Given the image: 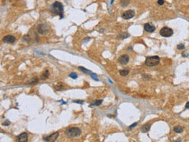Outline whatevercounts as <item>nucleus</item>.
<instances>
[{
	"mask_svg": "<svg viewBox=\"0 0 189 142\" xmlns=\"http://www.w3.org/2000/svg\"><path fill=\"white\" fill-rule=\"evenodd\" d=\"M185 108H187V109H189V102H188L187 104L185 105Z\"/></svg>",
	"mask_w": 189,
	"mask_h": 142,
	"instance_id": "27",
	"label": "nucleus"
},
{
	"mask_svg": "<svg viewBox=\"0 0 189 142\" xmlns=\"http://www.w3.org/2000/svg\"><path fill=\"white\" fill-rule=\"evenodd\" d=\"M38 79H32V81H28V84H37L38 83Z\"/></svg>",
	"mask_w": 189,
	"mask_h": 142,
	"instance_id": "19",
	"label": "nucleus"
},
{
	"mask_svg": "<svg viewBox=\"0 0 189 142\" xmlns=\"http://www.w3.org/2000/svg\"><path fill=\"white\" fill-rule=\"evenodd\" d=\"M81 134V130L77 127H72L66 131V135L69 137H77Z\"/></svg>",
	"mask_w": 189,
	"mask_h": 142,
	"instance_id": "3",
	"label": "nucleus"
},
{
	"mask_svg": "<svg viewBox=\"0 0 189 142\" xmlns=\"http://www.w3.org/2000/svg\"><path fill=\"white\" fill-rule=\"evenodd\" d=\"M144 29L145 31H147V32H153L155 30V27L154 25H152L151 24L146 23V24L144 25Z\"/></svg>",
	"mask_w": 189,
	"mask_h": 142,
	"instance_id": "11",
	"label": "nucleus"
},
{
	"mask_svg": "<svg viewBox=\"0 0 189 142\" xmlns=\"http://www.w3.org/2000/svg\"><path fill=\"white\" fill-rule=\"evenodd\" d=\"M136 13L134 10H126L121 15V17H122V18L125 19V20H128V19H130V18H133V17L135 16Z\"/></svg>",
	"mask_w": 189,
	"mask_h": 142,
	"instance_id": "6",
	"label": "nucleus"
},
{
	"mask_svg": "<svg viewBox=\"0 0 189 142\" xmlns=\"http://www.w3.org/2000/svg\"><path fill=\"white\" fill-rule=\"evenodd\" d=\"M15 40H16V38L14 36H10V35L6 36V37H5L2 39V41L4 43H13L15 42Z\"/></svg>",
	"mask_w": 189,
	"mask_h": 142,
	"instance_id": "10",
	"label": "nucleus"
},
{
	"mask_svg": "<svg viewBox=\"0 0 189 142\" xmlns=\"http://www.w3.org/2000/svg\"><path fill=\"white\" fill-rule=\"evenodd\" d=\"M52 12L56 14H58L60 16V18L61 19L63 17V6L61 2H54L52 5Z\"/></svg>",
	"mask_w": 189,
	"mask_h": 142,
	"instance_id": "1",
	"label": "nucleus"
},
{
	"mask_svg": "<svg viewBox=\"0 0 189 142\" xmlns=\"http://www.w3.org/2000/svg\"><path fill=\"white\" fill-rule=\"evenodd\" d=\"M128 37H129V34H128V33H126V32H122L119 35V37H120L121 39H125Z\"/></svg>",
	"mask_w": 189,
	"mask_h": 142,
	"instance_id": "18",
	"label": "nucleus"
},
{
	"mask_svg": "<svg viewBox=\"0 0 189 142\" xmlns=\"http://www.w3.org/2000/svg\"><path fill=\"white\" fill-rule=\"evenodd\" d=\"M150 129H151V125L150 124H146V125L143 126V127L141 129V131L143 133H147L150 130Z\"/></svg>",
	"mask_w": 189,
	"mask_h": 142,
	"instance_id": "12",
	"label": "nucleus"
},
{
	"mask_svg": "<svg viewBox=\"0 0 189 142\" xmlns=\"http://www.w3.org/2000/svg\"><path fill=\"white\" fill-rule=\"evenodd\" d=\"M28 138V134L26 133H22L17 137V141L19 142H27Z\"/></svg>",
	"mask_w": 189,
	"mask_h": 142,
	"instance_id": "9",
	"label": "nucleus"
},
{
	"mask_svg": "<svg viewBox=\"0 0 189 142\" xmlns=\"http://www.w3.org/2000/svg\"><path fill=\"white\" fill-rule=\"evenodd\" d=\"M158 4L162 6V5L164 4V0H158Z\"/></svg>",
	"mask_w": 189,
	"mask_h": 142,
	"instance_id": "23",
	"label": "nucleus"
},
{
	"mask_svg": "<svg viewBox=\"0 0 189 142\" xmlns=\"http://www.w3.org/2000/svg\"><path fill=\"white\" fill-rule=\"evenodd\" d=\"M173 34V30L169 27H163L160 30V35L164 37H169Z\"/></svg>",
	"mask_w": 189,
	"mask_h": 142,
	"instance_id": "4",
	"label": "nucleus"
},
{
	"mask_svg": "<svg viewBox=\"0 0 189 142\" xmlns=\"http://www.w3.org/2000/svg\"><path fill=\"white\" fill-rule=\"evenodd\" d=\"M160 58L158 56H150L147 57L145 60V65L150 67L158 66L159 64Z\"/></svg>",
	"mask_w": 189,
	"mask_h": 142,
	"instance_id": "2",
	"label": "nucleus"
},
{
	"mask_svg": "<svg viewBox=\"0 0 189 142\" xmlns=\"http://www.w3.org/2000/svg\"><path fill=\"white\" fill-rule=\"evenodd\" d=\"M184 48V45L182 44V43L177 45V49H179V50H183Z\"/></svg>",
	"mask_w": 189,
	"mask_h": 142,
	"instance_id": "22",
	"label": "nucleus"
},
{
	"mask_svg": "<svg viewBox=\"0 0 189 142\" xmlns=\"http://www.w3.org/2000/svg\"><path fill=\"white\" fill-rule=\"evenodd\" d=\"M128 74H129L128 69H121V70H120V74L122 77H125L128 75Z\"/></svg>",
	"mask_w": 189,
	"mask_h": 142,
	"instance_id": "16",
	"label": "nucleus"
},
{
	"mask_svg": "<svg viewBox=\"0 0 189 142\" xmlns=\"http://www.w3.org/2000/svg\"><path fill=\"white\" fill-rule=\"evenodd\" d=\"M129 3H130V0H121V5L123 7L127 6Z\"/></svg>",
	"mask_w": 189,
	"mask_h": 142,
	"instance_id": "17",
	"label": "nucleus"
},
{
	"mask_svg": "<svg viewBox=\"0 0 189 142\" xmlns=\"http://www.w3.org/2000/svg\"><path fill=\"white\" fill-rule=\"evenodd\" d=\"M118 60L121 65H127L129 62V57L128 55H122L120 56Z\"/></svg>",
	"mask_w": 189,
	"mask_h": 142,
	"instance_id": "8",
	"label": "nucleus"
},
{
	"mask_svg": "<svg viewBox=\"0 0 189 142\" xmlns=\"http://www.w3.org/2000/svg\"><path fill=\"white\" fill-rule=\"evenodd\" d=\"M64 88V86L62 84H58V85H56L55 86V89L57 90H61Z\"/></svg>",
	"mask_w": 189,
	"mask_h": 142,
	"instance_id": "21",
	"label": "nucleus"
},
{
	"mask_svg": "<svg viewBox=\"0 0 189 142\" xmlns=\"http://www.w3.org/2000/svg\"><path fill=\"white\" fill-rule=\"evenodd\" d=\"M69 77L72 79H76V78H77V74H75V73H71L70 74H69Z\"/></svg>",
	"mask_w": 189,
	"mask_h": 142,
	"instance_id": "20",
	"label": "nucleus"
},
{
	"mask_svg": "<svg viewBox=\"0 0 189 142\" xmlns=\"http://www.w3.org/2000/svg\"><path fill=\"white\" fill-rule=\"evenodd\" d=\"M48 77H49V71L47 70V69H46V70H45L44 73H43V74H42V75H41V77H40V79H42V80H45V79L47 78Z\"/></svg>",
	"mask_w": 189,
	"mask_h": 142,
	"instance_id": "15",
	"label": "nucleus"
},
{
	"mask_svg": "<svg viewBox=\"0 0 189 142\" xmlns=\"http://www.w3.org/2000/svg\"><path fill=\"white\" fill-rule=\"evenodd\" d=\"M102 103V100H95L93 103L90 104V107H92V106H99Z\"/></svg>",
	"mask_w": 189,
	"mask_h": 142,
	"instance_id": "14",
	"label": "nucleus"
},
{
	"mask_svg": "<svg viewBox=\"0 0 189 142\" xmlns=\"http://www.w3.org/2000/svg\"><path fill=\"white\" fill-rule=\"evenodd\" d=\"M184 130V129L182 126H175L174 128H173V131H174L175 133H182Z\"/></svg>",
	"mask_w": 189,
	"mask_h": 142,
	"instance_id": "13",
	"label": "nucleus"
},
{
	"mask_svg": "<svg viewBox=\"0 0 189 142\" xmlns=\"http://www.w3.org/2000/svg\"><path fill=\"white\" fill-rule=\"evenodd\" d=\"M74 103H79V104H83V101H81V100H74Z\"/></svg>",
	"mask_w": 189,
	"mask_h": 142,
	"instance_id": "26",
	"label": "nucleus"
},
{
	"mask_svg": "<svg viewBox=\"0 0 189 142\" xmlns=\"http://www.w3.org/2000/svg\"><path fill=\"white\" fill-rule=\"evenodd\" d=\"M37 30L38 32L41 35H46L49 32V30H50V28H49L46 25L44 24H41L39 25L37 27Z\"/></svg>",
	"mask_w": 189,
	"mask_h": 142,
	"instance_id": "5",
	"label": "nucleus"
},
{
	"mask_svg": "<svg viewBox=\"0 0 189 142\" xmlns=\"http://www.w3.org/2000/svg\"><path fill=\"white\" fill-rule=\"evenodd\" d=\"M10 122H9V121H6L5 122L2 123V125H3V126H8V125H10Z\"/></svg>",
	"mask_w": 189,
	"mask_h": 142,
	"instance_id": "24",
	"label": "nucleus"
},
{
	"mask_svg": "<svg viewBox=\"0 0 189 142\" xmlns=\"http://www.w3.org/2000/svg\"><path fill=\"white\" fill-rule=\"evenodd\" d=\"M136 125H137V122H136V123H134V124H133V125H131L130 126H129V128H128V129H129V130H131V129H132V128H134V127H135V126H136Z\"/></svg>",
	"mask_w": 189,
	"mask_h": 142,
	"instance_id": "25",
	"label": "nucleus"
},
{
	"mask_svg": "<svg viewBox=\"0 0 189 142\" xmlns=\"http://www.w3.org/2000/svg\"><path fill=\"white\" fill-rule=\"evenodd\" d=\"M58 136H59V133L58 132H55V133H53L52 134H51V135H49L47 137H43V141H48V142H53V141H55L58 138Z\"/></svg>",
	"mask_w": 189,
	"mask_h": 142,
	"instance_id": "7",
	"label": "nucleus"
}]
</instances>
